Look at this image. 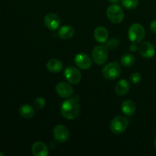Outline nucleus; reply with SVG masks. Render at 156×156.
I'll use <instances>...</instances> for the list:
<instances>
[{
    "instance_id": "1",
    "label": "nucleus",
    "mask_w": 156,
    "mask_h": 156,
    "mask_svg": "<svg viewBox=\"0 0 156 156\" xmlns=\"http://www.w3.org/2000/svg\"><path fill=\"white\" fill-rule=\"evenodd\" d=\"M78 96L66 99L62 104L60 111L63 117L68 120H74L79 116L80 108L79 105Z\"/></svg>"
},
{
    "instance_id": "2",
    "label": "nucleus",
    "mask_w": 156,
    "mask_h": 156,
    "mask_svg": "<svg viewBox=\"0 0 156 156\" xmlns=\"http://www.w3.org/2000/svg\"><path fill=\"white\" fill-rule=\"evenodd\" d=\"M107 17L113 24H120L124 19V12L120 5L113 4L107 9Z\"/></svg>"
},
{
    "instance_id": "3",
    "label": "nucleus",
    "mask_w": 156,
    "mask_h": 156,
    "mask_svg": "<svg viewBox=\"0 0 156 156\" xmlns=\"http://www.w3.org/2000/svg\"><path fill=\"white\" fill-rule=\"evenodd\" d=\"M129 125V120L123 116H117L114 117L110 124V129L114 134H121L126 131Z\"/></svg>"
},
{
    "instance_id": "4",
    "label": "nucleus",
    "mask_w": 156,
    "mask_h": 156,
    "mask_svg": "<svg viewBox=\"0 0 156 156\" xmlns=\"http://www.w3.org/2000/svg\"><path fill=\"white\" fill-rule=\"evenodd\" d=\"M146 31L143 25L140 24H133L128 30V37L131 42L139 44L145 37Z\"/></svg>"
},
{
    "instance_id": "5",
    "label": "nucleus",
    "mask_w": 156,
    "mask_h": 156,
    "mask_svg": "<svg viewBox=\"0 0 156 156\" xmlns=\"http://www.w3.org/2000/svg\"><path fill=\"white\" fill-rule=\"evenodd\" d=\"M121 74V67L117 62H113L107 64L102 69V75L108 80H114Z\"/></svg>"
},
{
    "instance_id": "6",
    "label": "nucleus",
    "mask_w": 156,
    "mask_h": 156,
    "mask_svg": "<svg viewBox=\"0 0 156 156\" xmlns=\"http://www.w3.org/2000/svg\"><path fill=\"white\" fill-rule=\"evenodd\" d=\"M108 49L106 46L99 45L94 48L92 51V59L97 65H103L108 59Z\"/></svg>"
},
{
    "instance_id": "7",
    "label": "nucleus",
    "mask_w": 156,
    "mask_h": 156,
    "mask_svg": "<svg viewBox=\"0 0 156 156\" xmlns=\"http://www.w3.org/2000/svg\"><path fill=\"white\" fill-rule=\"evenodd\" d=\"M64 76L67 82L73 85L79 83L82 79V73L77 68L73 66H69L64 71Z\"/></svg>"
},
{
    "instance_id": "8",
    "label": "nucleus",
    "mask_w": 156,
    "mask_h": 156,
    "mask_svg": "<svg viewBox=\"0 0 156 156\" xmlns=\"http://www.w3.org/2000/svg\"><path fill=\"white\" fill-rule=\"evenodd\" d=\"M53 136L55 140L59 143H66L69 140V136L68 129L64 125H57L53 129Z\"/></svg>"
},
{
    "instance_id": "9",
    "label": "nucleus",
    "mask_w": 156,
    "mask_h": 156,
    "mask_svg": "<svg viewBox=\"0 0 156 156\" xmlns=\"http://www.w3.org/2000/svg\"><path fill=\"white\" fill-rule=\"evenodd\" d=\"M61 20L56 14L49 13L44 18V24L46 27L52 30L58 29L60 26Z\"/></svg>"
},
{
    "instance_id": "10",
    "label": "nucleus",
    "mask_w": 156,
    "mask_h": 156,
    "mask_svg": "<svg viewBox=\"0 0 156 156\" xmlns=\"http://www.w3.org/2000/svg\"><path fill=\"white\" fill-rule=\"evenodd\" d=\"M75 63L81 69H88L91 66V59L86 53H79L75 57Z\"/></svg>"
},
{
    "instance_id": "11",
    "label": "nucleus",
    "mask_w": 156,
    "mask_h": 156,
    "mask_svg": "<svg viewBox=\"0 0 156 156\" xmlns=\"http://www.w3.org/2000/svg\"><path fill=\"white\" fill-rule=\"evenodd\" d=\"M56 91L58 95L63 98H69L73 94V89L69 84L66 82H59L56 86Z\"/></svg>"
},
{
    "instance_id": "12",
    "label": "nucleus",
    "mask_w": 156,
    "mask_h": 156,
    "mask_svg": "<svg viewBox=\"0 0 156 156\" xmlns=\"http://www.w3.org/2000/svg\"><path fill=\"white\" fill-rule=\"evenodd\" d=\"M140 54L146 59L152 58L155 54V49L154 46L149 42H143L138 48Z\"/></svg>"
},
{
    "instance_id": "13",
    "label": "nucleus",
    "mask_w": 156,
    "mask_h": 156,
    "mask_svg": "<svg viewBox=\"0 0 156 156\" xmlns=\"http://www.w3.org/2000/svg\"><path fill=\"white\" fill-rule=\"evenodd\" d=\"M32 153L35 156H47L49 155V150L46 144L43 142H36L32 145Z\"/></svg>"
},
{
    "instance_id": "14",
    "label": "nucleus",
    "mask_w": 156,
    "mask_h": 156,
    "mask_svg": "<svg viewBox=\"0 0 156 156\" xmlns=\"http://www.w3.org/2000/svg\"><path fill=\"white\" fill-rule=\"evenodd\" d=\"M94 37L98 43H106L108 40V31L103 26H99L94 31Z\"/></svg>"
},
{
    "instance_id": "15",
    "label": "nucleus",
    "mask_w": 156,
    "mask_h": 156,
    "mask_svg": "<svg viewBox=\"0 0 156 156\" xmlns=\"http://www.w3.org/2000/svg\"><path fill=\"white\" fill-rule=\"evenodd\" d=\"M130 88L129 82L126 79H120L115 85V92L119 96H124L127 94Z\"/></svg>"
},
{
    "instance_id": "16",
    "label": "nucleus",
    "mask_w": 156,
    "mask_h": 156,
    "mask_svg": "<svg viewBox=\"0 0 156 156\" xmlns=\"http://www.w3.org/2000/svg\"><path fill=\"white\" fill-rule=\"evenodd\" d=\"M121 110L127 117H131L136 111V104L132 100H126L122 103Z\"/></svg>"
},
{
    "instance_id": "17",
    "label": "nucleus",
    "mask_w": 156,
    "mask_h": 156,
    "mask_svg": "<svg viewBox=\"0 0 156 156\" xmlns=\"http://www.w3.org/2000/svg\"><path fill=\"white\" fill-rule=\"evenodd\" d=\"M59 37L62 40H69L74 36L75 29L70 25H64L60 27L58 32Z\"/></svg>"
},
{
    "instance_id": "18",
    "label": "nucleus",
    "mask_w": 156,
    "mask_h": 156,
    "mask_svg": "<svg viewBox=\"0 0 156 156\" xmlns=\"http://www.w3.org/2000/svg\"><path fill=\"white\" fill-rule=\"evenodd\" d=\"M62 62L57 59H51L47 62V69L53 73H59L62 69Z\"/></svg>"
},
{
    "instance_id": "19",
    "label": "nucleus",
    "mask_w": 156,
    "mask_h": 156,
    "mask_svg": "<svg viewBox=\"0 0 156 156\" xmlns=\"http://www.w3.org/2000/svg\"><path fill=\"white\" fill-rule=\"evenodd\" d=\"M19 113L23 118L30 119L34 117L35 111L33 107L30 105H23L20 108Z\"/></svg>"
},
{
    "instance_id": "20",
    "label": "nucleus",
    "mask_w": 156,
    "mask_h": 156,
    "mask_svg": "<svg viewBox=\"0 0 156 156\" xmlns=\"http://www.w3.org/2000/svg\"><path fill=\"white\" fill-rule=\"evenodd\" d=\"M120 62H121V65L125 67L132 66L135 63V57L133 55L130 53H126L121 57Z\"/></svg>"
},
{
    "instance_id": "21",
    "label": "nucleus",
    "mask_w": 156,
    "mask_h": 156,
    "mask_svg": "<svg viewBox=\"0 0 156 156\" xmlns=\"http://www.w3.org/2000/svg\"><path fill=\"white\" fill-rule=\"evenodd\" d=\"M122 5L126 9H134L138 6L139 0H121Z\"/></svg>"
},
{
    "instance_id": "22",
    "label": "nucleus",
    "mask_w": 156,
    "mask_h": 156,
    "mask_svg": "<svg viewBox=\"0 0 156 156\" xmlns=\"http://www.w3.org/2000/svg\"><path fill=\"white\" fill-rule=\"evenodd\" d=\"M120 44V41L117 38H111L109 41H106V47L108 49H110V50H114V49H116Z\"/></svg>"
},
{
    "instance_id": "23",
    "label": "nucleus",
    "mask_w": 156,
    "mask_h": 156,
    "mask_svg": "<svg viewBox=\"0 0 156 156\" xmlns=\"http://www.w3.org/2000/svg\"><path fill=\"white\" fill-rule=\"evenodd\" d=\"M34 108L37 110H42L45 107L46 101L44 98L38 97L34 100Z\"/></svg>"
},
{
    "instance_id": "24",
    "label": "nucleus",
    "mask_w": 156,
    "mask_h": 156,
    "mask_svg": "<svg viewBox=\"0 0 156 156\" xmlns=\"http://www.w3.org/2000/svg\"><path fill=\"white\" fill-rule=\"evenodd\" d=\"M141 79L142 76L140 73H134L130 76L131 82H132L133 84H135V85L138 84L141 81Z\"/></svg>"
},
{
    "instance_id": "25",
    "label": "nucleus",
    "mask_w": 156,
    "mask_h": 156,
    "mask_svg": "<svg viewBox=\"0 0 156 156\" xmlns=\"http://www.w3.org/2000/svg\"><path fill=\"white\" fill-rule=\"evenodd\" d=\"M150 30L152 33L156 34V20H154L150 24Z\"/></svg>"
},
{
    "instance_id": "26",
    "label": "nucleus",
    "mask_w": 156,
    "mask_h": 156,
    "mask_svg": "<svg viewBox=\"0 0 156 156\" xmlns=\"http://www.w3.org/2000/svg\"><path fill=\"white\" fill-rule=\"evenodd\" d=\"M139 47H137V45L136 44V43H133L129 47V50H130L131 52H136L137 50H138Z\"/></svg>"
},
{
    "instance_id": "27",
    "label": "nucleus",
    "mask_w": 156,
    "mask_h": 156,
    "mask_svg": "<svg viewBox=\"0 0 156 156\" xmlns=\"http://www.w3.org/2000/svg\"><path fill=\"white\" fill-rule=\"evenodd\" d=\"M109 1L111 2L112 4H117V3H118L120 0H109Z\"/></svg>"
},
{
    "instance_id": "28",
    "label": "nucleus",
    "mask_w": 156,
    "mask_h": 156,
    "mask_svg": "<svg viewBox=\"0 0 156 156\" xmlns=\"http://www.w3.org/2000/svg\"><path fill=\"white\" fill-rule=\"evenodd\" d=\"M155 149H156V137H155Z\"/></svg>"
},
{
    "instance_id": "29",
    "label": "nucleus",
    "mask_w": 156,
    "mask_h": 156,
    "mask_svg": "<svg viewBox=\"0 0 156 156\" xmlns=\"http://www.w3.org/2000/svg\"><path fill=\"white\" fill-rule=\"evenodd\" d=\"M4 155H3L2 153H1V152H0V156H3Z\"/></svg>"
}]
</instances>
